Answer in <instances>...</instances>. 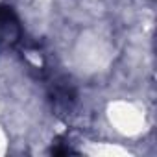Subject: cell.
I'll return each instance as SVG.
<instances>
[{
    "instance_id": "obj_1",
    "label": "cell",
    "mask_w": 157,
    "mask_h": 157,
    "mask_svg": "<svg viewBox=\"0 0 157 157\" xmlns=\"http://www.w3.org/2000/svg\"><path fill=\"white\" fill-rule=\"evenodd\" d=\"M21 39L19 19L11 8L0 6V48L13 46Z\"/></svg>"
}]
</instances>
